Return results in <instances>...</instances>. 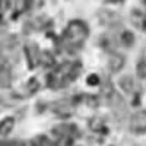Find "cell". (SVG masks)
<instances>
[{
  "mask_svg": "<svg viewBox=\"0 0 146 146\" xmlns=\"http://www.w3.org/2000/svg\"><path fill=\"white\" fill-rule=\"evenodd\" d=\"M15 127V118L13 117H6L0 121V136H7L9 133Z\"/></svg>",
  "mask_w": 146,
  "mask_h": 146,
  "instance_id": "3957f363",
  "label": "cell"
},
{
  "mask_svg": "<svg viewBox=\"0 0 146 146\" xmlns=\"http://www.w3.org/2000/svg\"><path fill=\"white\" fill-rule=\"evenodd\" d=\"M120 86L123 88V91L130 92L131 88H133V80H131V78H130V76H123V78H121V80H120Z\"/></svg>",
  "mask_w": 146,
  "mask_h": 146,
  "instance_id": "8992f818",
  "label": "cell"
},
{
  "mask_svg": "<svg viewBox=\"0 0 146 146\" xmlns=\"http://www.w3.org/2000/svg\"><path fill=\"white\" fill-rule=\"evenodd\" d=\"M137 76L142 78V79L146 78V63L142 62V60L137 63Z\"/></svg>",
  "mask_w": 146,
  "mask_h": 146,
  "instance_id": "ba28073f",
  "label": "cell"
},
{
  "mask_svg": "<svg viewBox=\"0 0 146 146\" xmlns=\"http://www.w3.org/2000/svg\"><path fill=\"white\" fill-rule=\"evenodd\" d=\"M10 82V72L7 67H0V86H7Z\"/></svg>",
  "mask_w": 146,
  "mask_h": 146,
  "instance_id": "5b68a950",
  "label": "cell"
},
{
  "mask_svg": "<svg viewBox=\"0 0 146 146\" xmlns=\"http://www.w3.org/2000/svg\"><path fill=\"white\" fill-rule=\"evenodd\" d=\"M108 66H110V69H111L113 72H118L121 67L124 66V57L118 56V54L113 56L111 58H110V62H108Z\"/></svg>",
  "mask_w": 146,
  "mask_h": 146,
  "instance_id": "277c9868",
  "label": "cell"
},
{
  "mask_svg": "<svg viewBox=\"0 0 146 146\" xmlns=\"http://www.w3.org/2000/svg\"><path fill=\"white\" fill-rule=\"evenodd\" d=\"M111 2H120V0H111Z\"/></svg>",
  "mask_w": 146,
  "mask_h": 146,
  "instance_id": "30bf717a",
  "label": "cell"
},
{
  "mask_svg": "<svg viewBox=\"0 0 146 146\" xmlns=\"http://www.w3.org/2000/svg\"><path fill=\"white\" fill-rule=\"evenodd\" d=\"M130 130L133 133H136V135L146 133V110L133 114V117L130 120Z\"/></svg>",
  "mask_w": 146,
  "mask_h": 146,
  "instance_id": "7a4b0ae2",
  "label": "cell"
},
{
  "mask_svg": "<svg viewBox=\"0 0 146 146\" xmlns=\"http://www.w3.org/2000/svg\"><path fill=\"white\" fill-rule=\"evenodd\" d=\"M88 85H91V86H95V85H98L100 83V78L96 76V75H89L88 79H86Z\"/></svg>",
  "mask_w": 146,
  "mask_h": 146,
  "instance_id": "9c48e42d",
  "label": "cell"
},
{
  "mask_svg": "<svg viewBox=\"0 0 146 146\" xmlns=\"http://www.w3.org/2000/svg\"><path fill=\"white\" fill-rule=\"evenodd\" d=\"M88 36V28L86 23H83L82 21H73L69 23L67 29L64 31L63 38L66 42L72 45H80Z\"/></svg>",
  "mask_w": 146,
  "mask_h": 146,
  "instance_id": "6da1fadb",
  "label": "cell"
},
{
  "mask_svg": "<svg viewBox=\"0 0 146 146\" xmlns=\"http://www.w3.org/2000/svg\"><path fill=\"white\" fill-rule=\"evenodd\" d=\"M120 40H121V42H123L126 47H130L133 44V41H135V35H133L130 31H124Z\"/></svg>",
  "mask_w": 146,
  "mask_h": 146,
  "instance_id": "52a82bcc",
  "label": "cell"
}]
</instances>
